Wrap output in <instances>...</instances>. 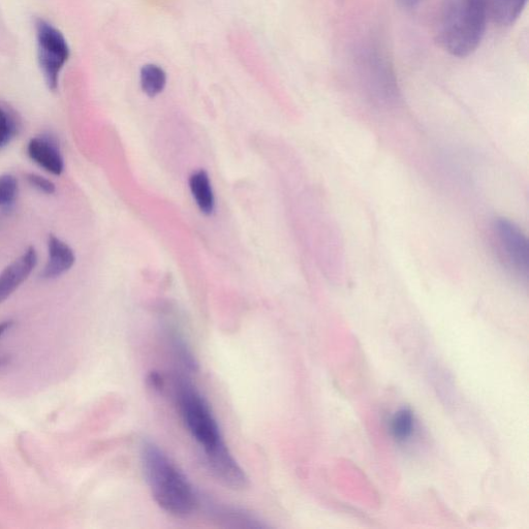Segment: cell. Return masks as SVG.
I'll list each match as a JSON object with an SVG mask.
<instances>
[{"label": "cell", "instance_id": "9", "mask_svg": "<svg viewBox=\"0 0 529 529\" xmlns=\"http://www.w3.org/2000/svg\"><path fill=\"white\" fill-rule=\"evenodd\" d=\"M207 506L210 514L217 521L224 522L228 526L240 528L265 527L256 516L238 508L213 503H207Z\"/></svg>", "mask_w": 529, "mask_h": 529}, {"label": "cell", "instance_id": "13", "mask_svg": "<svg viewBox=\"0 0 529 529\" xmlns=\"http://www.w3.org/2000/svg\"><path fill=\"white\" fill-rule=\"evenodd\" d=\"M414 429V416L408 409L396 413L392 420V432L394 438L399 442L407 441Z\"/></svg>", "mask_w": 529, "mask_h": 529}, {"label": "cell", "instance_id": "11", "mask_svg": "<svg viewBox=\"0 0 529 529\" xmlns=\"http://www.w3.org/2000/svg\"><path fill=\"white\" fill-rule=\"evenodd\" d=\"M527 0H488L489 16L496 24L510 26L522 14Z\"/></svg>", "mask_w": 529, "mask_h": 529}, {"label": "cell", "instance_id": "4", "mask_svg": "<svg viewBox=\"0 0 529 529\" xmlns=\"http://www.w3.org/2000/svg\"><path fill=\"white\" fill-rule=\"evenodd\" d=\"M491 243L496 258L503 267L519 279L526 280L529 272L528 240L514 222L496 219L491 226Z\"/></svg>", "mask_w": 529, "mask_h": 529}, {"label": "cell", "instance_id": "17", "mask_svg": "<svg viewBox=\"0 0 529 529\" xmlns=\"http://www.w3.org/2000/svg\"><path fill=\"white\" fill-rule=\"evenodd\" d=\"M149 383L151 384L152 388L154 390H163V384L164 381L162 377L157 372H152L148 379Z\"/></svg>", "mask_w": 529, "mask_h": 529}, {"label": "cell", "instance_id": "16", "mask_svg": "<svg viewBox=\"0 0 529 529\" xmlns=\"http://www.w3.org/2000/svg\"><path fill=\"white\" fill-rule=\"evenodd\" d=\"M26 180L31 186H33V188L43 194L53 195L56 192L55 184L50 179H47L39 174L28 173L26 174Z\"/></svg>", "mask_w": 529, "mask_h": 529}, {"label": "cell", "instance_id": "14", "mask_svg": "<svg viewBox=\"0 0 529 529\" xmlns=\"http://www.w3.org/2000/svg\"><path fill=\"white\" fill-rule=\"evenodd\" d=\"M18 180L10 174L0 175V207L10 208L17 200Z\"/></svg>", "mask_w": 529, "mask_h": 529}, {"label": "cell", "instance_id": "10", "mask_svg": "<svg viewBox=\"0 0 529 529\" xmlns=\"http://www.w3.org/2000/svg\"><path fill=\"white\" fill-rule=\"evenodd\" d=\"M190 188L202 213L209 215L214 211L215 199L210 178L206 171L199 170L190 177Z\"/></svg>", "mask_w": 529, "mask_h": 529}, {"label": "cell", "instance_id": "2", "mask_svg": "<svg viewBox=\"0 0 529 529\" xmlns=\"http://www.w3.org/2000/svg\"><path fill=\"white\" fill-rule=\"evenodd\" d=\"M141 461L153 499L164 511L185 517L197 510L200 497L194 486L162 448L144 442Z\"/></svg>", "mask_w": 529, "mask_h": 529}, {"label": "cell", "instance_id": "8", "mask_svg": "<svg viewBox=\"0 0 529 529\" xmlns=\"http://www.w3.org/2000/svg\"><path fill=\"white\" fill-rule=\"evenodd\" d=\"M47 245L48 261L41 276L44 279H55L72 269L76 256L69 244L55 235H49Z\"/></svg>", "mask_w": 529, "mask_h": 529}, {"label": "cell", "instance_id": "12", "mask_svg": "<svg viewBox=\"0 0 529 529\" xmlns=\"http://www.w3.org/2000/svg\"><path fill=\"white\" fill-rule=\"evenodd\" d=\"M140 82L145 95L154 98L166 88L167 74L160 66L148 64L141 69Z\"/></svg>", "mask_w": 529, "mask_h": 529}, {"label": "cell", "instance_id": "15", "mask_svg": "<svg viewBox=\"0 0 529 529\" xmlns=\"http://www.w3.org/2000/svg\"><path fill=\"white\" fill-rule=\"evenodd\" d=\"M18 133L15 117L0 105V149L12 142Z\"/></svg>", "mask_w": 529, "mask_h": 529}, {"label": "cell", "instance_id": "1", "mask_svg": "<svg viewBox=\"0 0 529 529\" xmlns=\"http://www.w3.org/2000/svg\"><path fill=\"white\" fill-rule=\"evenodd\" d=\"M175 393L182 420L201 448L208 471L220 474L230 469L235 457L206 398L188 377L176 379Z\"/></svg>", "mask_w": 529, "mask_h": 529}, {"label": "cell", "instance_id": "6", "mask_svg": "<svg viewBox=\"0 0 529 529\" xmlns=\"http://www.w3.org/2000/svg\"><path fill=\"white\" fill-rule=\"evenodd\" d=\"M38 265V254L34 246L0 272V303L6 301L25 283L31 272Z\"/></svg>", "mask_w": 529, "mask_h": 529}, {"label": "cell", "instance_id": "7", "mask_svg": "<svg viewBox=\"0 0 529 529\" xmlns=\"http://www.w3.org/2000/svg\"><path fill=\"white\" fill-rule=\"evenodd\" d=\"M31 161L48 173L60 176L65 170V161L56 140L51 136L33 138L27 145Z\"/></svg>", "mask_w": 529, "mask_h": 529}, {"label": "cell", "instance_id": "3", "mask_svg": "<svg viewBox=\"0 0 529 529\" xmlns=\"http://www.w3.org/2000/svg\"><path fill=\"white\" fill-rule=\"evenodd\" d=\"M488 0H444L438 41L450 55L468 57L480 46L489 18Z\"/></svg>", "mask_w": 529, "mask_h": 529}, {"label": "cell", "instance_id": "18", "mask_svg": "<svg viewBox=\"0 0 529 529\" xmlns=\"http://www.w3.org/2000/svg\"><path fill=\"white\" fill-rule=\"evenodd\" d=\"M399 4L406 9H414L418 7L423 0H398Z\"/></svg>", "mask_w": 529, "mask_h": 529}, {"label": "cell", "instance_id": "19", "mask_svg": "<svg viewBox=\"0 0 529 529\" xmlns=\"http://www.w3.org/2000/svg\"><path fill=\"white\" fill-rule=\"evenodd\" d=\"M11 321L0 323V337H2L12 326Z\"/></svg>", "mask_w": 529, "mask_h": 529}, {"label": "cell", "instance_id": "5", "mask_svg": "<svg viewBox=\"0 0 529 529\" xmlns=\"http://www.w3.org/2000/svg\"><path fill=\"white\" fill-rule=\"evenodd\" d=\"M36 33L41 71L48 88L56 91L59 75L70 58V47L61 31L44 19H37Z\"/></svg>", "mask_w": 529, "mask_h": 529}]
</instances>
